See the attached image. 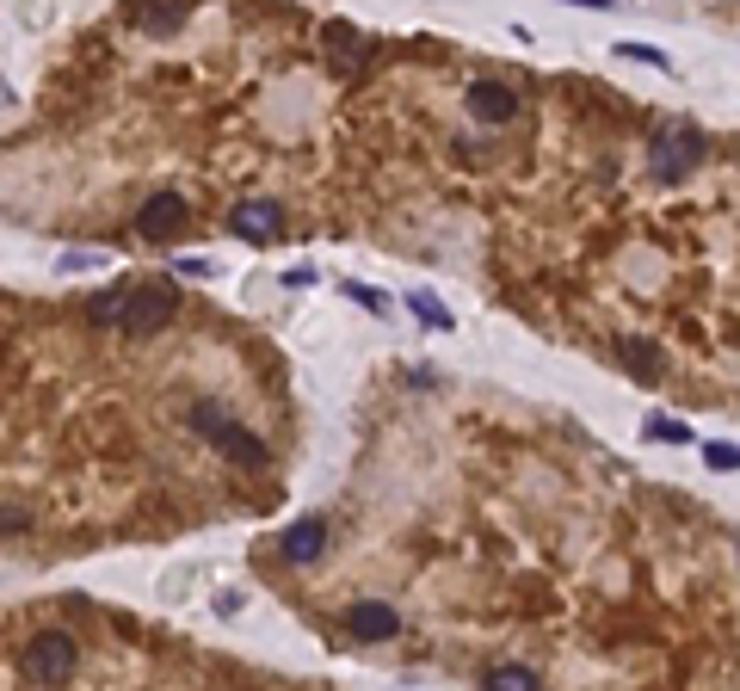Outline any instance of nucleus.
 Listing matches in <instances>:
<instances>
[{
	"instance_id": "f3484780",
	"label": "nucleus",
	"mask_w": 740,
	"mask_h": 691,
	"mask_svg": "<svg viewBox=\"0 0 740 691\" xmlns=\"http://www.w3.org/2000/svg\"><path fill=\"white\" fill-rule=\"evenodd\" d=\"M611 56H630V63H648V68H666V50H654V44H617Z\"/></svg>"
},
{
	"instance_id": "2eb2a0df",
	"label": "nucleus",
	"mask_w": 740,
	"mask_h": 691,
	"mask_svg": "<svg viewBox=\"0 0 740 691\" xmlns=\"http://www.w3.org/2000/svg\"><path fill=\"white\" fill-rule=\"evenodd\" d=\"M346 297H352V303H364L371 315H389V297H383L377 284H346Z\"/></svg>"
},
{
	"instance_id": "0eeeda50",
	"label": "nucleus",
	"mask_w": 740,
	"mask_h": 691,
	"mask_svg": "<svg viewBox=\"0 0 740 691\" xmlns=\"http://www.w3.org/2000/svg\"><path fill=\"white\" fill-rule=\"evenodd\" d=\"M470 111L482 124H506V118H519V94L506 80H470Z\"/></svg>"
},
{
	"instance_id": "39448f33",
	"label": "nucleus",
	"mask_w": 740,
	"mask_h": 691,
	"mask_svg": "<svg viewBox=\"0 0 740 691\" xmlns=\"http://www.w3.org/2000/svg\"><path fill=\"white\" fill-rule=\"evenodd\" d=\"M186 198H179V191H155V198H148V205L136 210V235L142 241H174L179 229H186Z\"/></svg>"
},
{
	"instance_id": "f257e3e1",
	"label": "nucleus",
	"mask_w": 740,
	"mask_h": 691,
	"mask_svg": "<svg viewBox=\"0 0 740 691\" xmlns=\"http://www.w3.org/2000/svg\"><path fill=\"white\" fill-rule=\"evenodd\" d=\"M174 309H179V297L167 284H142V290H106V297H93L87 303V321L124 328L130 340H148V333H161L174 321Z\"/></svg>"
},
{
	"instance_id": "1a4fd4ad",
	"label": "nucleus",
	"mask_w": 740,
	"mask_h": 691,
	"mask_svg": "<svg viewBox=\"0 0 740 691\" xmlns=\"http://www.w3.org/2000/svg\"><path fill=\"white\" fill-rule=\"evenodd\" d=\"M229 229H235L241 241H272V235H278V205H266V198L235 205V210H229Z\"/></svg>"
},
{
	"instance_id": "6ab92c4d",
	"label": "nucleus",
	"mask_w": 740,
	"mask_h": 691,
	"mask_svg": "<svg viewBox=\"0 0 740 691\" xmlns=\"http://www.w3.org/2000/svg\"><path fill=\"white\" fill-rule=\"evenodd\" d=\"M25 525H32V513H19V506H7V513H0V531H25Z\"/></svg>"
},
{
	"instance_id": "7ed1b4c3",
	"label": "nucleus",
	"mask_w": 740,
	"mask_h": 691,
	"mask_svg": "<svg viewBox=\"0 0 740 691\" xmlns=\"http://www.w3.org/2000/svg\"><path fill=\"white\" fill-rule=\"evenodd\" d=\"M75 667H80V643L68 629H37L25 655H19V673L32 685H63V679H75Z\"/></svg>"
},
{
	"instance_id": "dca6fc26",
	"label": "nucleus",
	"mask_w": 740,
	"mask_h": 691,
	"mask_svg": "<svg viewBox=\"0 0 740 691\" xmlns=\"http://www.w3.org/2000/svg\"><path fill=\"white\" fill-rule=\"evenodd\" d=\"M704 463H709V470H722V475H735L740 470V457H735V445H704Z\"/></svg>"
},
{
	"instance_id": "6e6552de",
	"label": "nucleus",
	"mask_w": 740,
	"mask_h": 691,
	"mask_svg": "<svg viewBox=\"0 0 740 691\" xmlns=\"http://www.w3.org/2000/svg\"><path fill=\"white\" fill-rule=\"evenodd\" d=\"M278 550H284V562H321V550H328V518H297L290 531L278 537Z\"/></svg>"
},
{
	"instance_id": "4468645a",
	"label": "nucleus",
	"mask_w": 740,
	"mask_h": 691,
	"mask_svg": "<svg viewBox=\"0 0 740 691\" xmlns=\"http://www.w3.org/2000/svg\"><path fill=\"white\" fill-rule=\"evenodd\" d=\"M648 439H666V445H685V439H692V426H685V420H666V414H654V420H648Z\"/></svg>"
},
{
	"instance_id": "9b49d317",
	"label": "nucleus",
	"mask_w": 740,
	"mask_h": 691,
	"mask_svg": "<svg viewBox=\"0 0 740 691\" xmlns=\"http://www.w3.org/2000/svg\"><path fill=\"white\" fill-rule=\"evenodd\" d=\"M482 685H488V691H543V679H537L531 667H488Z\"/></svg>"
},
{
	"instance_id": "20e7f679",
	"label": "nucleus",
	"mask_w": 740,
	"mask_h": 691,
	"mask_svg": "<svg viewBox=\"0 0 740 691\" xmlns=\"http://www.w3.org/2000/svg\"><path fill=\"white\" fill-rule=\"evenodd\" d=\"M704 155H709V136L697 124H685V118L654 136V173H661V179H685Z\"/></svg>"
},
{
	"instance_id": "ddd939ff",
	"label": "nucleus",
	"mask_w": 740,
	"mask_h": 691,
	"mask_svg": "<svg viewBox=\"0 0 740 691\" xmlns=\"http://www.w3.org/2000/svg\"><path fill=\"white\" fill-rule=\"evenodd\" d=\"M408 309L420 315V321H432V328H451V315L439 309V297H432V290H413V297H408Z\"/></svg>"
},
{
	"instance_id": "9d476101",
	"label": "nucleus",
	"mask_w": 740,
	"mask_h": 691,
	"mask_svg": "<svg viewBox=\"0 0 740 691\" xmlns=\"http://www.w3.org/2000/svg\"><path fill=\"white\" fill-rule=\"evenodd\" d=\"M186 19H191V7H179V0H142V7H136V25H142V32H155V37L179 32Z\"/></svg>"
},
{
	"instance_id": "f03ea898",
	"label": "nucleus",
	"mask_w": 740,
	"mask_h": 691,
	"mask_svg": "<svg viewBox=\"0 0 740 691\" xmlns=\"http://www.w3.org/2000/svg\"><path fill=\"white\" fill-rule=\"evenodd\" d=\"M191 432H205V439L217 445L229 463H241V470H259V463L272 457L266 439H259L253 426H241L235 414H222L217 402H191Z\"/></svg>"
},
{
	"instance_id": "f8f14e48",
	"label": "nucleus",
	"mask_w": 740,
	"mask_h": 691,
	"mask_svg": "<svg viewBox=\"0 0 740 691\" xmlns=\"http://www.w3.org/2000/svg\"><path fill=\"white\" fill-rule=\"evenodd\" d=\"M623 364H630V377H642V383L661 377V359H654V346L648 340H623Z\"/></svg>"
},
{
	"instance_id": "423d86ee",
	"label": "nucleus",
	"mask_w": 740,
	"mask_h": 691,
	"mask_svg": "<svg viewBox=\"0 0 740 691\" xmlns=\"http://www.w3.org/2000/svg\"><path fill=\"white\" fill-rule=\"evenodd\" d=\"M346 629L358 636V643H389V636H401V612L383 605V599H364V605L346 612Z\"/></svg>"
},
{
	"instance_id": "a211bd4d",
	"label": "nucleus",
	"mask_w": 740,
	"mask_h": 691,
	"mask_svg": "<svg viewBox=\"0 0 740 691\" xmlns=\"http://www.w3.org/2000/svg\"><path fill=\"white\" fill-rule=\"evenodd\" d=\"M87 266H99V253H63L56 260V272H87Z\"/></svg>"
}]
</instances>
